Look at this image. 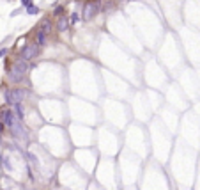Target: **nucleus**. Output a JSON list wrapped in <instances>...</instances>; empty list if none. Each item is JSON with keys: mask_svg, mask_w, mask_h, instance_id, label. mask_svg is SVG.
<instances>
[{"mask_svg": "<svg viewBox=\"0 0 200 190\" xmlns=\"http://www.w3.org/2000/svg\"><path fill=\"white\" fill-rule=\"evenodd\" d=\"M25 71H27V62L23 61V59H20L18 62H14V66H13V70H11V73H9V80L11 82H22L23 77H25Z\"/></svg>", "mask_w": 200, "mask_h": 190, "instance_id": "nucleus-1", "label": "nucleus"}, {"mask_svg": "<svg viewBox=\"0 0 200 190\" xmlns=\"http://www.w3.org/2000/svg\"><path fill=\"white\" fill-rule=\"evenodd\" d=\"M25 96H27V92L23 89H11V91L6 92V101L11 105H20Z\"/></svg>", "mask_w": 200, "mask_h": 190, "instance_id": "nucleus-2", "label": "nucleus"}, {"mask_svg": "<svg viewBox=\"0 0 200 190\" xmlns=\"http://www.w3.org/2000/svg\"><path fill=\"white\" fill-rule=\"evenodd\" d=\"M37 52H39L37 44H27V46L22 50V59L25 62H29L30 59H34V57L37 55Z\"/></svg>", "mask_w": 200, "mask_h": 190, "instance_id": "nucleus-3", "label": "nucleus"}, {"mask_svg": "<svg viewBox=\"0 0 200 190\" xmlns=\"http://www.w3.org/2000/svg\"><path fill=\"white\" fill-rule=\"evenodd\" d=\"M96 11H98V6H96V4H92V2L85 4V7H83V18H85V20H90Z\"/></svg>", "mask_w": 200, "mask_h": 190, "instance_id": "nucleus-4", "label": "nucleus"}, {"mask_svg": "<svg viewBox=\"0 0 200 190\" xmlns=\"http://www.w3.org/2000/svg\"><path fill=\"white\" fill-rule=\"evenodd\" d=\"M69 27V20H67V16H60L57 21V30L58 32H66Z\"/></svg>", "mask_w": 200, "mask_h": 190, "instance_id": "nucleus-5", "label": "nucleus"}, {"mask_svg": "<svg viewBox=\"0 0 200 190\" xmlns=\"http://www.w3.org/2000/svg\"><path fill=\"white\" fill-rule=\"evenodd\" d=\"M2 119H4V125H7V126H13L14 125V114L11 112V110H6V112L2 114Z\"/></svg>", "mask_w": 200, "mask_h": 190, "instance_id": "nucleus-6", "label": "nucleus"}, {"mask_svg": "<svg viewBox=\"0 0 200 190\" xmlns=\"http://www.w3.org/2000/svg\"><path fill=\"white\" fill-rule=\"evenodd\" d=\"M36 44H37V46H44V44H46V34L41 32V30L37 32V43H36Z\"/></svg>", "mask_w": 200, "mask_h": 190, "instance_id": "nucleus-7", "label": "nucleus"}, {"mask_svg": "<svg viewBox=\"0 0 200 190\" xmlns=\"http://www.w3.org/2000/svg\"><path fill=\"white\" fill-rule=\"evenodd\" d=\"M51 28V21L50 20H43V23H41V32H44V34H48Z\"/></svg>", "mask_w": 200, "mask_h": 190, "instance_id": "nucleus-8", "label": "nucleus"}, {"mask_svg": "<svg viewBox=\"0 0 200 190\" xmlns=\"http://www.w3.org/2000/svg\"><path fill=\"white\" fill-rule=\"evenodd\" d=\"M14 108H16V114H18V119H23V108H22V105H14Z\"/></svg>", "mask_w": 200, "mask_h": 190, "instance_id": "nucleus-9", "label": "nucleus"}, {"mask_svg": "<svg viewBox=\"0 0 200 190\" xmlns=\"http://www.w3.org/2000/svg\"><path fill=\"white\" fill-rule=\"evenodd\" d=\"M22 4L29 9V7H32V0H22Z\"/></svg>", "mask_w": 200, "mask_h": 190, "instance_id": "nucleus-10", "label": "nucleus"}, {"mask_svg": "<svg viewBox=\"0 0 200 190\" xmlns=\"http://www.w3.org/2000/svg\"><path fill=\"white\" fill-rule=\"evenodd\" d=\"M27 11H29V14H36V13H37V7H34V6H32V7H29Z\"/></svg>", "mask_w": 200, "mask_h": 190, "instance_id": "nucleus-11", "label": "nucleus"}, {"mask_svg": "<svg viewBox=\"0 0 200 190\" xmlns=\"http://www.w3.org/2000/svg\"><path fill=\"white\" fill-rule=\"evenodd\" d=\"M78 21V14H73V20H71V23H76Z\"/></svg>", "mask_w": 200, "mask_h": 190, "instance_id": "nucleus-12", "label": "nucleus"}, {"mask_svg": "<svg viewBox=\"0 0 200 190\" xmlns=\"http://www.w3.org/2000/svg\"><path fill=\"white\" fill-rule=\"evenodd\" d=\"M6 53H7V50H6V48H4V50H0V57H4Z\"/></svg>", "mask_w": 200, "mask_h": 190, "instance_id": "nucleus-13", "label": "nucleus"}, {"mask_svg": "<svg viewBox=\"0 0 200 190\" xmlns=\"http://www.w3.org/2000/svg\"><path fill=\"white\" fill-rule=\"evenodd\" d=\"M4 132V123H0V133Z\"/></svg>", "mask_w": 200, "mask_h": 190, "instance_id": "nucleus-14", "label": "nucleus"}]
</instances>
